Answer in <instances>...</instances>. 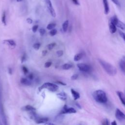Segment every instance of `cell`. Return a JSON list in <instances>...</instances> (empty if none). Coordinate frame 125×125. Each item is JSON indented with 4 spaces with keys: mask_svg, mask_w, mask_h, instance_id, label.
<instances>
[{
    "mask_svg": "<svg viewBox=\"0 0 125 125\" xmlns=\"http://www.w3.org/2000/svg\"><path fill=\"white\" fill-rule=\"evenodd\" d=\"M98 61L102 67L109 75L115 76L117 74V69L113 65L101 59H99Z\"/></svg>",
    "mask_w": 125,
    "mask_h": 125,
    "instance_id": "6da1fadb",
    "label": "cell"
},
{
    "mask_svg": "<svg viewBox=\"0 0 125 125\" xmlns=\"http://www.w3.org/2000/svg\"><path fill=\"white\" fill-rule=\"evenodd\" d=\"M92 96L94 100L99 103H105L107 101L106 94L104 91L102 90H97L95 91Z\"/></svg>",
    "mask_w": 125,
    "mask_h": 125,
    "instance_id": "7a4b0ae2",
    "label": "cell"
},
{
    "mask_svg": "<svg viewBox=\"0 0 125 125\" xmlns=\"http://www.w3.org/2000/svg\"><path fill=\"white\" fill-rule=\"evenodd\" d=\"M45 88L48 89V90L50 91L55 92L58 90V89L59 88V86L53 83L47 82L42 84L40 87H39L38 89L39 91H41L42 89Z\"/></svg>",
    "mask_w": 125,
    "mask_h": 125,
    "instance_id": "3957f363",
    "label": "cell"
},
{
    "mask_svg": "<svg viewBox=\"0 0 125 125\" xmlns=\"http://www.w3.org/2000/svg\"><path fill=\"white\" fill-rule=\"evenodd\" d=\"M44 1H45L46 7H47L50 14L51 15V16L53 17H55L56 16V12L53 7L51 0H44Z\"/></svg>",
    "mask_w": 125,
    "mask_h": 125,
    "instance_id": "277c9868",
    "label": "cell"
},
{
    "mask_svg": "<svg viewBox=\"0 0 125 125\" xmlns=\"http://www.w3.org/2000/svg\"><path fill=\"white\" fill-rule=\"evenodd\" d=\"M115 116L116 119L119 121H123L125 119V115L124 113L121 111L119 108H117L115 111Z\"/></svg>",
    "mask_w": 125,
    "mask_h": 125,
    "instance_id": "5b68a950",
    "label": "cell"
},
{
    "mask_svg": "<svg viewBox=\"0 0 125 125\" xmlns=\"http://www.w3.org/2000/svg\"><path fill=\"white\" fill-rule=\"evenodd\" d=\"M76 110L74 108H68L66 105H64L60 113L62 114L65 113H76Z\"/></svg>",
    "mask_w": 125,
    "mask_h": 125,
    "instance_id": "8992f818",
    "label": "cell"
},
{
    "mask_svg": "<svg viewBox=\"0 0 125 125\" xmlns=\"http://www.w3.org/2000/svg\"><path fill=\"white\" fill-rule=\"evenodd\" d=\"M77 65L79 70L83 72H88L90 69V66L85 63H78Z\"/></svg>",
    "mask_w": 125,
    "mask_h": 125,
    "instance_id": "52a82bcc",
    "label": "cell"
},
{
    "mask_svg": "<svg viewBox=\"0 0 125 125\" xmlns=\"http://www.w3.org/2000/svg\"><path fill=\"white\" fill-rule=\"evenodd\" d=\"M104 7V13L105 14L107 15L109 12V7L107 0H103Z\"/></svg>",
    "mask_w": 125,
    "mask_h": 125,
    "instance_id": "ba28073f",
    "label": "cell"
},
{
    "mask_svg": "<svg viewBox=\"0 0 125 125\" xmlns=\"http://www.w3.org/2000/svg\"><path fill=\"white\" fill-rule=\"evenodd\" d=\"M117 94L118 95L123 104L125 105V95H124V93L122 92V91H117Z\"/></svg>",
    "mask_w": 125,
    "mask_h": 125,
    "instance_id": "9c48e42d",
    "label": "cell"
},
{
    "mask_svg": "<svg viewBox=\"0 0 125 125\" xmlns=\"http://www.w3.org/2000/svg\"><path fill=\"white\" fill-rule=\"evenodd\" d=\"M71 92L72 95L74 100H77L80 98V94L79 93V92H77L73 89H71Z\"/></svg>",
    "mask_w": 125,
    "mask_h": 125,
    "instance_id": "30bf717a",
    "label": "cell"
},
{
    "mask_svg": "<svg viewBox=\"0 0 125 125\" xmlns=\"http://www.w3.org/2000/svg\"><path fill=\"white\" fill-rule=\"evenodd\" d=\"M21 109L23 111H31L32 110H36V108L34 107L33 106L30 105H26L25 106H24L22 107Z\"/></svg>",
    "mask_w": 125,
    "mask_h": 125,
    "instance_id": "8fae6325",
    "label": "cell"
},
{
    "mask_svg": "<svg viewBox=\"0 0 125 125\" xmlns=\"http://www.w3.org/2000/svg\"><path fill=\"white\" fill-rule=\"evenodd\" d=\"M57 96L59 99H60L61 100H63V101H65L67 98L66 94L64 92H60L59 93H57Z\"/></svg>",
    "mask_w": 125,
    "mask_h": 125,
    "instance_id": "7c38bea8",
    "label": "cell"
},
{
    "mask_svg": "<svg viewBox=\"0 0 125 125\" xmlns=\"http://www.w3.org/2000/svg\"><path fill=\"white\" fill-rule=\"evenodd\" d=\"M21 83L25 85H30L31 84V82L26 78H22L21 79Z\"/></svg>",
    "mask_w": 125,
    "mask_h": 125,
    "instance_id": "4fadbf2b",
    "label": "cell"
},
{
    "mask_svg": "<svg viewBox=\"0 0 125 125\" xmlns=\"http://www.w3.org/2000/svg\"><path fill=\"white\" fill-rule=\"evenodd\" d=\"M48 121V119L47 118H38L36 120L37 124H44L46 122Z\"/></svg>",
    "mask_w": 125,
    "mask_h": 125,
    "instance_id": "5bb4252c",
    "label": "cell"
},
{
    "mask_svg": "<svg viewBox=\"0 0 125 125\" xmlns=\"http://www.w3.org/2000/svg\"><path fill=\"white\" fill-rule=\"evenodd\" d=\"M109 31L111 33H114L117 31L116 26L114 24L110 22L109 23Z\"/></svg>",
    "mask_w": 125,
    "mask_h": 125,
    "instance_id": "9a60e30c",
    "label": "cell"
},
{
    "mask_svg": "<svg viewBox=\"0 0 125 125\" xmlns=\"http://www.w3.org/2000/svg\"><path fill=\"white\" fill-rule=\"evenodd\" d=\"M125 59L124 58L122 59L120 62H119V66H120V68L121 69V70L123 71V72L124 73L125 71Z\"/></svg>",
    "mask_w": 125,
    "mask_h": 125,
    "instance_id": "2e32d148",
    "label": "cell"
},
{
    "mask_svg": "<svg viewBox=\"0 0 125 125\" xmlns=\"http://www.w3.org/2000/svg\"><path fill=\"white\" fill-rule=\"evenodd\" d=\"M119 20L118 19V18L116 16H113L111 19H110V22L114 24V25H115L116 26L117 25L118 21H119Z\"/></svg>",
    "mask_w": 125,
    "mask_h": 125,
    "instance_id": "e0dca14e",
    "label": "cell"
},
{
    "mask_svg": "<svg viewBox=\"0 0 125 125\" xmlns=\"http://www.w3.org/2000/svg\"><path fill=\"white\" fill-rule=\"evenodd\" d=\"M6 43L8 44L9 46H12V47H15L16 45V43L15 42V41H14L12 40H5L4 41Z\"/></svg>",
    "mask_w": 125,
    "mask_h": 125,
    "instance_id": "ac0fdd59",
    "label": "cell"
},
{
    "mask_svg": "<svg viewBox=\"0 0 125 125\" xmlns=\"http://www.w3.org/2000/svg\"><path fill=\"white\" fill-rule=\"evenodd\" d=\"M68 24H69V21L68 20L65 21L62 24V30L64 32H66L67 30L68 27Z\"/></svg>",
    "mask_w": 125,
    "mask_h": 125,
    "instance_id": "d6986e66",
    "label": "cell"
},
{
    "mask_svg": "<svg viewBox=\"0 0 125 125\" xmlns=\"http://www.w3.org/2000/svg\"><path fill=\"white\" fill-rule=\"evenodd\" d=\"M83 55L81 53H78V54H76L75 55V56L74 57V61L77 62V61L80 60L82 59V58L83 57Z\"/></svg>",
    "mask_w": 125,
    "mask_h": 125,
    "instance_id": "ffe728a7",
    "label": "cell"
},
{
    "mask_svg": "<svg viewBox=\"0 0 125 125\" xmlns=\"http://www.w3.org/2000/svg\"><path fill=\"white\" fill-rule=\"evenodd\" d=\"M72 66V65L70 63H65L62 65V68L64 70H68L71 68Z\"/></svg>",
    "mask_w": 125,
    "mask_h": 125,
    "instance_id": "44dd1931",
    "label": "cell"
},
{
    "mask_svg": "<svg viewBox=\"0 0 125 125\" xmlns=\"http://www.w3.org/2000/svg\"><path fill=\"white\" fill-rule=\"evenodd\" d=\"M6 13L5 12H3L2 14V16H1V21L3 23V24L4 25H6Z\"/></svg>",
    "mask_w": 125,
    "mask_h": 125,
    "instance_id": "7402d4cb",
    "label": "cell"
},
{
    "mask_svg": "<svg viewBox=\"0 0 125 125\" xmlns=\"http://www.w3.org/2000/svg\"><path fill=\"white\" fill-rule=\"evenodd\" d=\"M117 27H119L120 28H121V29L122 30H125V24L124 23H123V22L119 21L117 25H116Z\"/></svg>",
    "mask_w": 125,
    "mask_h": 125,
    "instance_id": "603a6c76",
    "label": "cell"
},
{
    "mask_svg": "<svg viewBox=\"0 0 125 125\" xmlns=\"http://www.w3.org/2000/svg\"><path fill=\"white\" fill-rule=\"evenodd\" d=\"M56 25V23H51L48 24L47 25L46 28H47V29L48 30H51L52 29H54Z\"/></svg>",
    "mask_w": 125,
    "mask_h": 125,
    "instance_id": "cb8c5ba5",
    "label": "cell"
},
{
    "mask_svg": "<svg viewBox=\"0 0 125 125\" xmlns=\"http://www.w3.org/2000/svg\"><path fill=\"white\" fill-rule=\"evenodd\" d=\"M56 45V43L55 42H52V43H51L47 45V48L49 50H52Z\"/></svg>",
    "mask_w": 125,
    "mask_h": 125,
    "instance_id": "d4e9b609",
    "label": "cell"
},
{
    "mask_svg": "<svg viewBox=\"0 0 125 125\" xmlns=\"http://www.w3.org/2000/svg\"><path fill=\"white\" fill-rule=\"evenodd\" d=\"M57 33V31L56 29H52L50 30V31L49 32V34L51 36H55Z\"/></svg>",
    "mask_w": 125,
    "mask_h": 125,
    "instance_id": "484cf974",
    "label": "cell"
},
{
    "mask_svg": "<svg viewBox=\"0 0 125 125\" xmlns=\"http://www.w3.org/2000/svg\"><path fill=\"white\" fill-rule=\"evenodd\" d=\"M40 46H41V44H40V43H39V42L35 43H34V44H33V48H34L35 50H38V49L40 48Z\"/></svg>",
    "mask_w": 125,
    "mask_h": 125,
    "instance_id": "4316f807",
    "label": "cell"
},
{
    "mask_svg": "<svg viewBox=\"0 0 125 125\" xmlns=\"http://www.w3.org/2000/svg\"><path fill=\"white\" fill-rule=\"evenodd\" d=\"M63 53V51H62V50H58V51H57V52H56V54H57V56H58V57H61L62 56Z\"/></svg>",
    "mask_w": 125,
    "mask_h": 125,
    "instance_id": "83f0119b",
    "label": "cell"
},
{
    "mask_svg": "<svg viewBox=\"0 0 125 125\" xmlns=\"http://www.w3.org/2000/svg\"><path fill=\"white\" fill-rule=\"evenodd\" d=\"M39 32L41 36H43V35H44V34L45 33V30L43 28H41L39 29Z\"/></svg>",
    "mask_w": 125,
    "mask_h": 125,
    "instance_id": "f1b7e54d",
    "label": "cell"
},
{
    "mask_svg": "<svg viewBox=\"0 0 125 125\" xmlns=\"http://www.w3.org/2000/svg\"><path fill=\"white\" fill-rule=\"evenodd\" d=\"M52 64V62H47L44 64V67L45 68H48Z\"/></svg>",
    "mask_w": 125,
    "mask_h": 125,
    "instance_id": "f546056e",
    "label": "cell"
},
{
    "mask_svg": "<svg viewBox=\"0 0 125 125\" xmlns=\"http://www.w3.org/2000/svg\"><path fill=\"white\" fill-rule=\"evenodd\" d=\"M38 27L39 26L38 25H34L33 27H32V31L34 32V33H35L36 32L38 28Z\"/></svg>",
    "mask_w": 125,
    "mask_h": 125,
    "instance_id": "4dcf8cb0",
    "label": "cell"
},
{
    "mask_svg": "<svg viewBox=\"0 0 125 125\" xmlns=\"http://www.w3.org/2000/svg\"><path fill=\"white\" fill-rule=\"evenodd\" d=\"M119 31V34L120 35L121 37L123 38V39L125 41V33L124 32H123L122 31H120V30H118Z\"/></svg>",
    "mask_w": 125,
    "mask_h": 125,
    "instance_id": "1f68e13d",
    "label": "cell"
},
{
    "mask_svg": "<svg viewBox=\"0 0 125 125\" xmlns=\"http://www.w3.org/2000/svg\"><path fill=\"white\" fill-rule=\"evenodd\" d=\"M78 78V75L77 74H73L71 77V80H75L76 79H77V78Z\"/></svg>",
    "mask_w": 125,
    "mask_h": 125,
    "instance_id": "d6a6232c",
    "label": "cell"
},
{
    "mask_svg": "<svg viewBox=\"0 0 125 125\" xmlns=\"http://www.w3.org/2000/svg\"><path fill=\"white\" fill-rule=\"evenodd\" d=\"M102 124H103V125H108L109 124V123L108 120L107 119H104V120H103V123H102Z\"/></svg>",
    "mask_w": 125,
    "mask_h": 125,
    "instance_id": "836d02e7",
    "label": "cell"
},
{
    "mask_svg": "<svg viewBox=\"0 0 125 125\" xmlns=\"http://www.w3.org/2000/svg\"><path fill=\"white\" fill-rule=\"evenodd\" d=\"M22 71H23V73H24L25 74H27V73H28V69H27L25 66H22Z\"/></svg>",
    "mask_w": 125,
    "mask_h": 125,
    "instance_id": "e575fe53",
    "label": "cell"
},
{
    "mask_svg": "<svg viewBox=\"0 0 125 125\" xmlns=\"http://www.w3.org/2000/svg\"><path fill=\"white\" fill-rule=\"evenodd\" d=\"M117 6H120V3L118 1V0H111Z\"/></svg>",
    "mask_w": 125,
    "mask_h": 125,
    "instance_id": "d590c367",
    "label": "cell"
},
{
    "mask_svg": "<svg viewBox=\"0 0 125 125\" xmlns=\"http://www.w3.org/2000/svg\"><path fill=\"white\" fill-rule=\"evenodd\" d=\"M73 3L75 4V5H80V3H79V2L78 1V0H72Z\"/></svg>",
    "mask_w": 125,
    "mask_h": 125,
    "instance_id": "8d00e7d4",
    "label": "cell"
},
{
    "mask_svg": "<svg viewBox=\"0 0 125 125\" xmlns=\"http://www.w3.org/2000/svg\"><path fill=\"white\" fill-rule=\"evenodd\" d=\"M26 21H27V22L29 24H31V23H32V22H33L32 20L31 19H30V18H27V19H26Z\"/></svg>",
    "mask_w": 125,
    "mask_h": 125,
    "instance_id": "74e56055",
    "label": "cell"
},
{
    "mask_svg": "<svg viewBox=\"0 0 125 125\" xmlns=\"http://www.w3.org/2000/svg\"><path fill=\"white\" fill-rule=\"evenodd\" d=\"M26 55L24 54V55L22 56V58H21V62H24V61H26Z\"/></svg>",
    "mask_w": 125,
    "mask_h": 125,
    "instance_id": "f35d334b",
    "label": "cell"
},
{
    "mask_svg": "<svg viewBox=\"0 0 125 125\" xmlns=\"http://www.w3.org/2000/svg\"><path fill=\"white\" fill-rule=\"evenodd\" d=\"M33 77H34L33 75V74H32V73L29 74V75L28 76V78L29 79H30V80H32V79H33Z\"/></svg>",
    "mask_w": 125,
    "mask_h": 125,
    "instance_id": "ab89813d",
    "label": "cell"
},
{
    "mask_svg": "<svg viewBox=\"0 0 125 125\" xmlns=\"http://www.w3.org/2000/svg\"><path fill=\"white\" fill-rule=\"evenodd\" d=\"M57 83H59V84H61V85H66V84H65V83H63V82H62L59 81H57Z\"/></svg>",
    "mask_w": 125,
    "mask_h": 125,
    "instance_id": "60d3db41",
    "label": "cell"
},
{
    "mask_svg": "<svg viewBox=\"0 0 125 125\" xmlns=\"http://www.w3.org/2000/svg\"><path fill=\"white\" fill-rule=\"evenodd\" d=\"M47 53V50H43V51H42V56H45L46 54Z\"/></svg>",
    "mask_w": 125,
    "mask_h": 125,
    "instance_id": "b9f144b4",
    "label": "cell"
},
{
    "mask_svg": "<svg viewBox=\"0 0 125 125\" xmlns=\"http://www.w3.org/2000/svg\"><path fill=\"white\" fill-rule=\"evenodd\" d=\"M111 124L112 125H117V123H116V121H114L113 122H112L111 123Z\"/></svg>",
    "mask_w": 125,
    "mask_h": 125,
    "instance_id": "7bdbcfd3",
    "label": "cell"
},
{
    "mask_svg": "<svg viewBox=\"0 0 125 125\" xmlns=\"http://www.w3.org/2000/svg\"><path fill=\"white\" fill-rule=\"evenodd\" d=\"M44 124L45 125H54L52 123H47V122H46L45 123H44Z\"/></svg>",
    "mask_w": 125,
    "mask_h": 125,
    "instance_id": "ee69618b",
    "label": "cell"
},
{
    "mask_svg": "<svg viewBox=\"0 0 125 125\" xmlns=\"http://www.w3.org/2000/svg\"><path fill=\"white\" fill-rule=\"evenodd\" d=\"M76 105H77V106L78 107H79L80 108H81V107L80 106V104H76Z\"/></svg>",
    "mask_w": 125,
    "mask_h": 125,
    "instance_id": "f6af8a7d",
    "label": "cell"
},
{
    "mask_svg": "<svg viewBox=\"0 0 125 125\" xmlns=\"http://www.w3.org/2000/svg\"><path fill=\"white\" fill-rule=\"evenodd\" d=\"M17 0V2H21V1L22 0Z\"/></svg>",
    "mask_w": 125,
    "mask_h": 125,
    "instance_id": "bcb514c9",
    "label": "cell"
}]
</instances>
